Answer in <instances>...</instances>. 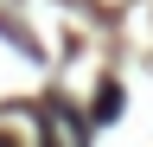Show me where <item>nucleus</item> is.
I'll use <instances>...</instances> for the list:
<instances>
[{"label": "nucleus", "instance_id": "f03ea898", "mask_svg": "<svg viewBox=\"0 0 153 147\" xmlns=\"http://www.w3.org/2000/svg\"><path fill=\"white\" fill-rule=\"evenodd\" d=\"M0 147H19V141H7V134H0Z\"/></svg>", "mask_w": 153, "mask_h": 147}, {"label": "nucleus", "instance_id": "f257e3e1", "mask_svg": "<svg viewBox=\"0 0 153 147\" xmlns=\"http://www.w3.org/2000/svg\"><path fill=\"white\" fill-rule=\"evenodd\" d=\"M96 115H102V122H108V115H121V90H115V83L102 90V102H96Z\"/></svg>", "mask_w": 153, "mask_h": 147}]
</instances>
